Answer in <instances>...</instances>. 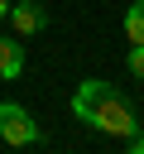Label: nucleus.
<instances>
[{"label": "nucleus", "instance_id": "20e7f679", "mask_svg": "<svg viewBox=\"0 0 144 154\" xmlns=\"http://www.w3.org/2000/svg\"><path fill=\"white\" fill-rule=\"evenodd\" d=\"M19 72H24V43L14 34V38H0V82H19Z\"/></svg>", "mask_w": 144, "mask_h": 154}, {"label": "nucleus", "instance_id": "f257e3e1", "mask_svg": "<svg viewBox=\"0 0 144 154\" xmlns=\"http://www.w3.org/2000/svg\"><path fill=\"white\" fill-rule=\"evenodd\" d=\"M72 116H77L82 125L101 130V135H115V140H125V135H134V130H139V120H134L130 101H125V96H120V87H115V82H106V77H86V82L72 91Z\"/></svg>", "mask_w": 144, "mask_h": 154}, {"label": "nucleus", "instance_id": "6e6552de", "mask_svg": "<svg viewBox=\"0 0 144 154\" xmlns=\"http://www.w3.org/2000/svg\"><path fill=\"white\" fill-rule=\"evenodd\" d=\"M10 5H14V0H0V19H10Z\"/></svg>", "mask_w": 144, "mask_h": 154}, {"label": "nucleus", "instance_id": "423d86ee", "mask_svg": "<svg viewBox=\"0 0 144 154\" xmlns=\"http://www.w3.org/2000/svg\"><path fill=\"white\" fill-rule=\"evenodd\" d=\"M125 67H130V77H139V82H144V43H130V53H125Z\"/></svg>", "mask_w": 144, "mask_h": 154}, {"label": "nucleus", "instance_id": "39448f33", "mask_svg": "<svg viewBox=\"0 0 144 154\" xmlns=\"http://www.w3.org/2000/svg\"><path fill=\"white\" fill-rule=\"evenodd\" d=\"M125 38L130 43H144V0H134L125 10Z\"/></svg>", "mask_w": 144, "mask_h": 154}, {"label": "nucleus", "instance_id": "0eeeda50", "mask_svg": "<svg viewBox=\"0 0 144 154\" xmlns=\"http://www.w3.org/2000/svg\"><path fill=\"white\" fill-rule=\"evenodd\" d=\"M125 149H130V154H144V125H139L134 135H125Z\"/></svg>", "mask_w": 144, "mask_h": 154}, {"label": "nucleus", "instance_id": "f03ea898", "mask_svg": "<svg viewBox=\"0 0 144 154\" xmlns=\"http://www.w3.org/2000/svg\"><path fill=\"white\" fill-rule=\"evenodd\" d=\"M0 140L10 149H29V144H43V130L19 101H0Z\"/></svg>", "mask_w": 144, "mask_h": 154}, {"label": "nucleus", "instance_id": "7ed1b4c3", "mask_svg": "<svg viewBox=\"0 0 144 154\" xmlns=\"http://www.w3.org/2000/svg\"><path fill=\"white\" fill-rule=\"evenodd\" d=\"M10 29H14L19 38L43 34V29H48V10H43L38 0H14V5H10Z\"/></svg>", "mask_w": 144, "mask_h": 154}]
</instances>
